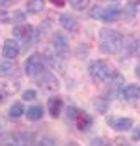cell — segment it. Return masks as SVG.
<instances>
[{
	"label": "cell",
	"instance_id": "6da1fadb",
	"mask_svg": "<svg viewBox=\"0 0 140 146\" xmlns=\"http://www.w3.org/2000/svg\"><path fill=\"white\" fill-rule=\"evenodd\" d=\"M122 47H123V36L118 30L103 28L99 32V49L105 54H116Z\"/></svg>",
	"mask_w": 140,
	"mask_h": 146
},
{
	"label": "cell",
	"instance_id": "7a4b0ae2",
	"mask_svg": "<svg viewBox=\"0 0 140 146\" xmlns=\"http://www.w3.org/2000/svg\"><path fill=\"white\" fill-rule=\"evenodd\" d=\"M88 71H90V77H92L95 82H105V81H108L112 69L105 60H93L92 64H90Z\"/></svg>",
	"mask_w": 140,
	"mask_h": 146
},
{
	"label": "cell",
	"instance_id": "3957f363",
	"mask_svg": "<svg viewBox=\"0 0 140 146\" xmlns=\"http://www.w3.org/2000/svg\"><path fill=\"white\" fill-rule=\"evenodd\" d=\"M24 71H26V75H28V77L38 79L39 75L45 71V62H43V56L41 54H32L28 60H26V64H24Z\"/></svg>",
	"mask_w": 140,
	"mask_h": 146
},
{
	"label": "cell",
	"instance_id": "277c9868",
	"mask_svg": "<svg viewBox=\"0 0 140 146\" xmlns=\"http://www.w3.org/2000/svg\"><path fill=\"white\" fill-rule=\"evenodd\" d=\"M52 45H54V51L56 54L60 56H65L69 52V43H67V38H65L62 32H56L54 36H52Z\"/></svg>",
	"mask_w": 140,
	"mask_h": 146
},
{
	"label": "cell",
	"instance_id": "5b68a950",
	"mask_svg": "<svg viewBox=\"0 0 140 146\" xmlns=\"http://www.w3.org/2000/svg\"><path fill=\"white\" fill-rule=\"evenodd\" d=\"M13 36L19 39H22V41H30V38L34 36V28H32V25H26V23H21L19 26H15L13 28Z\"/></svg>",
	"mask_w": 140,
	"mask_h": 146
},
{
	"label": "cell",
	"instance_id": "8992f818",
	"mask_svg": "<svg viewBox=\"0 0 140 146\" xmlns=\"http://www.w3.org/2000/svg\"><path fill=\"white\" fill-rule=\"evenodd\" d=\"M19 54V45L15 39H8V41H4V45H2V56L4 58H8V60H13V58H17Z\"/></svg>",
	"mask_w": 140,
	"mask_h": 146
},
{
	"label": "cell",
	"instance_id": "52a82bcc",
	"mask_svg": "<svg viewBox=\"0 0 140 146\" xmlns=\"http://www.w3.org/2000/svg\"><path fill=\"white\" fill-rule=\"evenodd\" d=\"M39 77H43V79H41V81H43V82H41L43 90H47V92H49V90H52V92L58 90V86H60V84H58V81H56V77L52 75V73H49V71L45 69V71H43Z\"/></svg>",
	"mask_w": 140,
	"mask_h": 146
},
{
	"label": "cell",
	"instance_id": "ba28073f",
	"mask_svg": "<svg viewBox=\"0 0 140 146\" xmlns=\"http://www.w3.org/2000/svg\"><path fill=\"white\" fill-rule=\"evenodd\" d=\"M108 124L112 129L116 131H127L133 127V120L131 118H108Z\"/></svg>",
	"mask_w": 140,
	"mask_h": 146
},
{
	"label": "cell",
	"instance_id": "9c48e42d",
	"mask_svg": "<svg viewBox=\"0 0 140 146\" xmlns=\"http://www.w3.org/2000/svg\"><path fill=\"white\" fill-rule=\"evenodd\" d=\"M60 25L64 26L67 32H77L79 30V23H77V19L73 17L71 13H62V15H60Z\"/></svg>",
	"mask_w": 140,
	"mask_h": 146
},
{
	"label": "cell",
	"instance_id": "30bf717a",
	"mask_svg": "<svg viewBox=\"0 0 140 146\" xmlns=\"http://www.w3.org/2000/svg\"><path fill=\"white\" fill-rule=\"evenodd\" d=\"M122 98L127 99V101H133V99H138L140 98V88L136 84H127L122 88Z\"/></svg>",
	"mask_w": 140,
	"mask_h": 146
},
{
	"label": "cell",
	"instance_id": "8fae6325",
	"mask_svg": "<svg viewBox=\"0 0 140 146\" xmlns=\"http://www.w3.org/2000/svg\"><path fill=\"white\" fill-rule=\"evenodd\" d=\"M118 17H120V8H118V6H110V8H103V11H101V19H103V21H106V23H112V21H116Z\"/></svg>",
	"mask_w": 140,
	"mask_h": 146
},
{
	"label": "cell",
	"instance_id": "7c38bea8",
	"mask_svg": "<svg viewBox=\"0 0 140 146\" xmlns=\"http://www.w3.org/2000/svg\"><path fill=\"white\" fill-rule=\"evenodd\" d=\"M90 125H92V116L84 111H79V114H77V127L81 131H86Z\"/></svg>",
	"mask_w": 140,
	"mask_h": 146
},
{
	"label": "cell",
	"instance_id": "4fadbf2b",
	"mask_svg": "<svg viewBox=\"0 0 140 146\" xmlns=\"http://www.w3.org/2000/svg\"><path fill=\"white\" fill-rule=\"evenodd\" d=\"M140 8V0H129L127 6H125V11H123V15H125V19H135L136 11H138Z\"/></svg>",
	"mask_w": 140,
	"mask_h": 146
},
{
	"label": "cell",
	"instance_id": "5bb4252c",
	"mask_svg": "<svg viewBox=\"0 0 140 146\" xmlns=\"http://www.w3.org/2000/svg\"><path fill=\"white\" fill-rule=\"evenodd\" d=\"M60 111H62V99L60 98H51L49 99V112L52 118H58Z\"/></svg>",
	"mask_w": 140,
	"mask_h": 146
},
{
	"label": "cell",
	"instance_id": "9a60e30c",
	"mask_svg": "<svg viewBox=\"0 0 140 146\" xmlns=\"http://www.w3.org/2000/svg\"><path fill=\"white\" fill-rule=\"evenodd\" d=\"M26 118L32 120V122L41 120V118H43V107H41V105H34V107H30L28 111H26Z\"/></svg>",
	"mask_w": 140,
	"mask_h": 146
},
{
	"label": "cell",
	"instance_id": "2e32d148",
	"mask_svg": "<svg viewBox=\"0 0 140 146\" xmlns=\"http://www.w3.org/2000/svg\"><path fill=\"white\" fill-rule=\"evenodd\" d=\"M122 82H123V77H122V75H114V79L110 81V88H108V98H110V96H114L116 92L122 88Z\"/></svg>",
	"mask_w": 140,
	"mask_h": 146
},
{
	"label": "cell",
	"instance_id": "e0dca14e",
	"mask_svg": "<svg viewBox=\"0 0 140 146\" xmlns=\"http://www.w3.org/2000/svg\"><path fill=\"white\" fill-rule=\"evenodd\" d=\"M22 114H24L22 103H13L11 107H9V116H11V118H21Z\"/></svg>",
	"mask_w": 140,
	"mask_h": 146
},
{
	"label": "cell",
	"instance_id": "ac0fdd59",
	"mask_svg": "<svg viewBox=\"0 0 140 146\" xmlns=\"http://www.w3.org/2000/svg\"><path fill=\"white\" fill-rule=\"evenodd\" d=\"M28 13H39L43 9V0H28Z\"/></svg>",
	"mask_w": 140,
	"mask_h": 146
},
{
	"label": "cell",
	"instance_id": "d6986e66",
	"mask_svg": "<svg viewBox=\"0 0 140 146\" xmlns=\"http://www.w3.org/2000/svg\"><path fill=\"white\" fill-rule=\"evenodd\" d=\"M69 4H71V6H73L75 9H79V11H82V9H86V8H88L90 0H69Z\"/></svg>",
	"mask_w": 140,
	"mask_h": 146
},
{
	"label": "cell",
	"instance_id": "ffe728a7",
	"mask_svg": "<svg viewBox=\"0 0 140 146\" xmlns=\"http://www.w3.org/2000/svg\"><path fill=\"white\" fill-rule=\"evenodd\" d=\"M101 11H103L101 6H93L92 11H90V17L92 19H101Z\"/></svg>",
	"mask_w": 140,
	"mask_h": 146
},
{
	"label": "cell",
	"instance_id": "44dd1931",
	"mask_svg": "<svg viewBox=\"0 0 140 146\" xmlns=\"http://www.w3.org/2000/svg\"><path fill=\"white\" fill-rule=\"evenodd\" d=\"M13 68H15V66L13 64H0V73H11L13 71Z\"/></svg>",
	"mask_w": 140,
	"mask_h": 146
},
{
	"label": "cell",
	"instance_id": "7402d4cb",
	"mask_svg": "<svg viewBox=\"0 0 140 146\" xmlns=\"http://www.w3.org/2000/svg\"><path fill=\"white\" fill-rule=\"evenodd\" d=\"M22 99H26V101H32V99H36V92H34V90H26L24 94H22Z\"/></svg>",
	"mask_w": 140,
	"mask_h": 146
},
{
	"label": "cell",
	"instance_id": "603a6c76",
	"mask_svg": "<svg viewBox=\"0 0 140 146\" xmlns=\"http://www.w3.org/2000/svg\"><path fill=\"white\" fill-rule=\"evenodd\" d=\"M77 114H79V111H77L75 107H67V118L69 120H75Z\"/></svg>",
	"mask_w": 140,
	"mask_h": 146
},
{
	"label": "cell",
	"instance_id": "cb8c5ba5",
	"mask_svg": "<svg viewBox=\"0 0 140 146\" xmlns=\"http://www.w3.org/2000/svg\"><path fill=\"white\" fill-rule=\"evenodd\" d=\"M133 52L140 56V38H138V39H135V49H133Z\"/></svg>",
	"mask_w": 140,
	"mask_h": 146
},
{
	"label": "cell",
	"instance_id": "d4e9b609",
	"mask_svg": "<svg viewBox=\"0 0 140 146\" xmlns=\"http://www.w3.org/2000/svg\"><path fill=\"white\" fill-rule=\"evenodd\" d=\"M133 139H135V141H140V127H136L135 131H133Z\"/></svg>",
	"mask_w": 140,
	"mask_h": 146
},
{
	"label": "cell",
	"instance_id": "484cf974",
	"mask_svg": "<svg viewBox=\"0 0 140 146\" xmlns=\"http://www.w3.org/2000/svg\"><path fill=\"white\" fill-rule=\"evenodd\" d=\"M15 0H0V6H11Z\"/></svg>",
	"mask_w": 140,
	"mask_h": 146
},
{
	"label": "cell",
	"instance_id": "4316f807",
	"mask_svg": "<svg viewBox=\"0 0 140 146\" xmlns=\"http://www.w3.org/2000/svg\"><path fill=\"white\" fill-rule=\"evenodd\" d=\"M51 2H52L54 6H58V8H60V6H64V4H65V0H51Z\"/></svg>",
	"mask_w": 140,
	"mask_h": 146
},
{
	"label": "cell",
	"instance_id": "83f0119b",
	"mask_svg": "<svg viewBox=\"0 0 140 146\" xmlns=\"http://www.w3.org/2000/svg\"><path fill=\"white\" fill-rule=\"evenodd\" d=\"M92 144H105V141H103V139H93Z\"/></svg>",
	"mask_w": 140,
	"mask_h": 146
},
{
	"label": "cell",
	"instance_id": "f1b7e54d",
	"mask_svg": "<svg viewBox=\"0 0 140 146\" xmlns=\"http://www.w3.org/2000/svg\"><path fill=\"white\" fill-rule=\"evenodd\" d=\"M135 75H136V77H138V79H140V64H138V66H136V69H135Z\"/></svg>",
	"mask_w": 140,
	"mask_h": 146
},
{
	"label": "cell",
	"instance_id": "f546056e",
	"mask_svg": "<svg viewBox=\"0 0 140 146\" xmlns=\"http://www.w3.org/2000/svg\"><path fill=\"white\" fill-rule=\"evenodd\" d=\"M112 2H114V0H112Z\"/></svg>",
	"mask_w": 140,
	"mask_h": 146
}]
</instances>
